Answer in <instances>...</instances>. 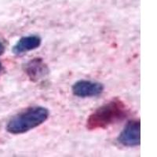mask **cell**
<instances>
[{
	"instance_id": "1",
	"label": "cell",
	"mask_w": 157,
	"mask_h": 157,
	"mask_svg": "<svg viewBox=\"0 0 157 157\" xmlns=\"http://www.w3.org/2000/svg\"><path fill=\"white\" fill-rule=\"evenodd\" d=\"M129 110L125 103L116 98L94 111L88 116L86 127L89 130L106 129L127 118Z\"/></svg>"
},
{
	"instance_id": "2",
	"label": "cell",
	"mask_w": 157,
	"mask_h": 157,
	"mask_svg": "<svg viewBox=\"0 0 157 157\" xmlns=\"http://www.w3.org/2000/svg\"><path fill=\"white\" fill-rule=\"evenodd\" d=\"M50 111L40 105L31 106L13 116L6 125V130L11 134H22L38 127L47 120Z\"/></svg>"
},
{
	"instance_id": "3",
	"label": "cell",
	"mask_w": 157,
	"mask_h": 157,
	"mask_svg": "<svg viewBox=\"0 0 157 157\" xmlns=\"http://www.w3.org/2000/svg\"><path fill=\"white\" fill-rule=\"evenodd\" d=\"M118 141L125 147H136L141 143L140 120H132L127 123L117 137Z\"/></svg>"
},
{
	"instance_id": "4",
	"label": "cell",
	"mask_w": 157,
	"mask_h": 157,
	"mask_svg": "<svg viewBox=\"0 0 157 157\" xmlns=\"http://www.w3.org/2000/svg\"><path fill=\"white\" fill-rule=\"evenodd\" d=\"M105 86L99 82L80 79L71 86V92L78 98H86L98 97L103 93Z\"/></svg>"
},
{
	"instance_id": "5",
	"label": "cell",
	"mask_w": 157,
	"mask_h": 157,
	"mask_svg": "<svg viewBox=\"0 0 157 157\" xmlns=\"http://www.w3.org/2000/svg\"><path fill=\"white\" fill-rule=\"evenodd\" d=\"M24 71L33 82H39L48 75L49 70L47 64L42 58L30 60L24 65Z\"/></svg>"
},
{
	"instance_id": "6",
	"label": "cell",
	"mask_w": 157,
	"mask_h": 157,
	"mask_svg": "<svg viewBox=\"0 0 157 157\" xmlns=\"http://www.w3.org/2000/svg\"><path fill=\"white\" fill-rule=\"evenodd\" d=\"M41 43L42 39L39 36L31 35V36H23L13 47L12 52L15 55H21L31 50L39 48Z\"/></svg>"
},
{
	"instance_id": "7",
	"label": "cell",
	"mask_w": 157,
	"mask_h": 157,
	"mask_svg": "<svg viewBox=\"0 0 157 157\" xmlns=\"http://www.w3.org/2000/svg\"><path fill=\"white\" fill-rule=\"evenodd\" d=\"M5 52V46H4L3 43L0 41V56L2 55Z\"/></svg>"
},
{
	"instance_id": "8",
	"label": "cell",
	"mask_w": 157,
	"mask_h": 157,
	"mask_svg": "<svg viewBox=\"0 0 157 157\" xmlns=\"http://www.w3.org/2000/svg\"><path fill=\"white\" fill-rule=\"evenodd\" d=\"M2 64L0 63V72H1V71H2Z\"/></svg>"
}]
</instances>
